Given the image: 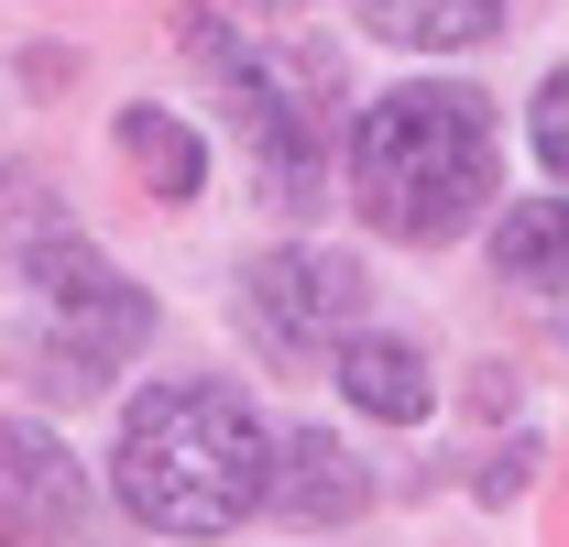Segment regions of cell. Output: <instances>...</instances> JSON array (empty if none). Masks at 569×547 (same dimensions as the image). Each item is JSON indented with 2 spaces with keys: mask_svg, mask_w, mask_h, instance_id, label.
Wrapping results in <instances>:
<instances>
[{
  "mask_svg": "<svg viewBox=\"0 0 569 547\" xmlns=\"http://www.w3.org/2000/svg\"><path fill=\"white\" fill-rule=\"evenodd\" d=\"M77 515H88L77 460L33 416H0V547H56V537H77Z\"/></svg>",
  "mask_w": 569,
  "mask_h": 547,
  "instance_id": "cell-6",
  "label": "cell"
},
{
  "mask_svg": "<svg viewBox=\"0 0 569 547\" xmlns=\"http://www.w3.org/2000/svg\"><path fill=\"white\" fill-rule=\"evenodd\" d=\"M187 56L219 77L230 121L252 142V176L274 208H318L329 176V132H340V56L307 33H241L219 11H187Z\"/></svg>",
  "mask_w": 569,
  "mask_h": 547,
  "instance_id": "cell-3",
  "label": "cell"
},
{
  "mask_svg": "<svg viewBox=\"0 0 569 547\" xmlns=\"http://www.w3.org/2000/svg\"><path fill=\"white\" fill-rule=\"evenodd\" d=\"M241 329L274 350V361H318V350L361 340V263L351 252H318V241H284L241 274Z\"/></svg>",
  "mask_w": 569,
  "mask_h": 547,
  "instance_id": "cell-5",
  "label": "cell"
},
{
  "mask_svg": "<svg viewBox=\"0 0 569 547\" xmlns=\"http://www.w3.org/2000/svg\"><path fill=\"white\" fill-rule=\"evenodd\" d=\"M110 481L153 537H230L252 504H274V438H263L241 384L176 372V384L132 395Z\"/></svg>",
  "mask_w": 569,
  "mask_h": 547,
  "instance_id": "cell-1",
  "label": "cell"
},
{
  "mask_svg": "<svg viewBox=\"0 0 569 547\" xmlns=\"http://www.w3.org/2000/svg\"><path fill=\"white\" fill-rule=\"evenodd\" d=\"M493 274L537 307V318H559V340H569V198H526V208H503V230H493Z\"/></svg>",
  "mask_w": 569,
  "mask_h": 547,
  "instance_id": "cell-8",
  "label": "cell"
},
{
  "mask_svg": "<svg viewBox=\"0 0 569 547\" xmlns=\"http://www.w3.org/2000/svg\"><path fill=\"white\" fill-rule=\"evenodd\" d=\"M22 285H33V384H56V395H99L142 340H153V296H142L132 274H110L77 230H44L33 252H22Z\"/></svg>",
  "mask_w": 569,
  "mask_h": 547,
  "instance_id": "cell-4",
  "label": "cell"
},
{
  "mask_svg": "<svg viewBox=\"0 0 569 547\" xmlns=\"http://www.w3.org/2000/svg\"><path fill=\"white\" fill-rule=\"evenodd\" d=\"M351 198L383 241H460L493 198V110L449 77L383 88L351 132Z\"/></svg>",
  "mask_w": 569,
  "mask_h": 547,
  "instance_id": "cell-2",
  "label": "cell"
},
{
  "mask_svg": "<svg viewBox=\"0 0 569 547\" xmlns=\"http://www.w3.org/2000/svg\"><path fill=\"white\" fill-rule=\"evenodd\" d=\"M121 165H132V176H142V187H153L164 208L209 187V142L187 132L176 110H153V99H132V110H121Z\"/></svg>",
  "mask_w": 569,
  "mask_h": 547,
  "instance_id": "cell-10",
  "label": "cell"
},
{
  "mask_svg": "<svg viewBox=\"0 0 569 547\" xmlns=\"http://www.w3.org/2000/svg\"><path fill=\"white\" fill-rule=\"evenodd\" d=\"M361 22L383 33V44H417V56H460V44H482L515 22V0H361Z\"/></svg>",
  "mask_w": 569,
  "mask_h": 547,
  "instance_id": "cell-11",
  "label": "cell"
},
{
  "mask_svg": "<svg viewBox=\"0 0 569 547\" xmlns=\"http://www.w3.org/2000/svg\"><path fill=\"white\" fill-rule=\"evenodd\" d=\"M241 11H296V0H241Z\"/></svg>",
  "mask_w": 569,
  "mask_h": 547,
  "instance_id": "cell-13",
  "label": "cell"
},
{
  "mask_svg": "<svg viewBox=\"0 0 569 547\" xmlns=\"http://www.w3.org/2000/svg\"><path fill=\"white\" fill-rule=\"evenodd\" d=\"M526 132H537V165H548V176H569V67H548L537 110H526Z\"/></svg>",
  "mask_w": 569,
  "mask_h": 547,
  "instance_id": "cell-12",
  "label": "cell"
},
{
  "mask_svg": "<svg viewBox=\"0 0 569 547\" xmlns=\"http://www.w3.org/2000/svg\"><path fill=\"white\" fill-rule=\"evenodd\" d=\"M340 395L361 416H383V427H417L438 406V372H427V350L406 329H361V340H340Z\"/></svg>",
  "mask_w": 569,
  "mask_h": 547,
  "instance_id": "cell-9",
  "label": "cell"
},
{
  "mask_svg": "<svg viewBox=\"0 0 569 547\" xmlns=\"http://www.w3.org/2000/svg\"><path fill=\"white\" fill-rule=\"evenodd\" d=\"M361 504H372V471H361L329 427L274 438V515H284V526H351Z\"/></svg>",
  "mask_w": 569,
  "mask_h": 547,
  "instance_id": "cell-7",
  "label": "cell"
}]
</instances>
